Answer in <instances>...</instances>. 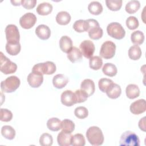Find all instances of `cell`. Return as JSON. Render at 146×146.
<instances>
[{
    "instance_id": "ac0fdd59",
    "label": "cell",
    "mask_w": 146,
    "mask_h": 146,
    "mask_svg": "<svg viewBox=\"0 0 146 146\" xmlns=\"http://www.w3.org/2000/svg\"><path fill=\"white\" fill-rule=\"evenodd\" d=\"M59 47L63 52L68 53L73 47L71 39L67 35L62 36L59 40Z\"/></svg>"
},
{
    "instance_id": "44dd1931",
    "label": "cell",
    "mask_w": 146,
    "mask_h": 146,
    "mask_svg": "<svg viewBox=\"0 0 146 146\" xmlns=\"http://www.w3.org/2000/svg\"><path fill=\"white\" fill-rule=\"evenodd\" d=\"M125 93L128 98L133 99L139 96L140 89L137 85L135 84H129L126 87Z\"/></svg>"
},
{
    "instance_id": "52a82bcc",
    "label": "cell",
    "mask_w": 146,
    "mask_h": 146,
    "mask_svg": "<svg viewBox=\"0 0 146 146\" xmlns=\"http://www.w3.org/2000/svg\"><path fill=\"white\" fill-rule=\"evenodd\" d=\"M115 51V44L111 40H107L102 44L99 54L101 57L106 59H108L114 56Z\"/></svg>"
},
{
    "instance_id": "60d3db41",
    "label": "cell",
    "mask_w": 146,
    "mask_h": 146,
    "mask_svg": "<svg viewBox=\"0 0 146 146\" xmlns=\"http://www.w3.org/2000/svg\"><path fill=\"white\" fill-rule=\"evenodd\" d=\"M126 26L129 30H135L139 26L138 19L134 16H130L126 19Z\"/></svg>"
},
{
    "instance_id": "4316f807",
    "label": "cell",
    "mask_w": 146,
    "mask_h": 146,
    "mask_svg": "<svg viewBox=\"0 0 146 146\" xmlns=\"http://www.w3.org/2000/svg\"><path fill=\"white\" fill-rule=\"evenodd\" d=\"M141 50L138 45H133L129 48L128 56L129 58L134 60H138L141 56Z\"/></svg>"
},
{
    "instance_id": "f546056e",
    "label": "cell",
    "mask_w": 146,
    "mask_h": 146,
    "mask_svg": "<svg viewBox=\"0 0 146 146\" xmlns=\"http://www.w3.org/2000/svg\"><path fill=\"white\" fill-rule=\"evenodd\" d=\"M131 39L135 45L141 44L144 40V33L140 30L135 31L131 35Z\"/></svg>"
},
{
    "instance_id": "d6986e66",
    "label": "cell",
    "mask_w": 146,
    "mask_h": 146,
    "mask_svg": "<svg viewBox=\"0 0 146 146\" xmlns=\"http://www.w3.org/2000/svg\"><path fill=\"white\" fill-rule=\"evenodd\" d=\"M87 31L90 38L94 40L99 39L102 37L103 34V29L100 27L99 24L90 27Z\"/></svg>"
},
{
    "instance_id": "bcb514c9",
    "label": "cell",
    "mask_w": 146,
    "mask_h": 146,
    "mask_svg": "<svg viewBox=\"0 0 146 146\" xmlns=\"http://www.w3.org/2000/svg\"><path fill=\"white\" fill-rule=\"evenodd\" d=\"M11 2L14 6H19L21 4V1H11Z\"/></svg>"
},
{
    "instance_id": "cb8c5ba5",
    "label": "cell",
    "mask_w": 146,
    "mask_h": 146,
    "mask_svg": "<svg viewBox=\"0 0 146 146\" xmlns=\"http://www.w3.org/2000/svg\"><path fill=\"white\" fill-rule=\"evenodd\" d=\"M55 18L56 21L58 24L60 25H66L69 23L71 18L70 14L68 12L62 11L57 14Z\"/></svg>"
},
{
    "instance_id": "4dcf8cb0",
    "label": "cell",
    "mask_w": 146,
    "mask_h": 146,
    "mask_svg": "<svg viewBox=\"0 0 146 146\" xmlns=\"http://www.w3.org/2000/svg\"><path fill=\"white\" fill-rule=\"evenodd\" d=\"M5 48L6 52L10 55H17L21 51V46L19 43H10L6 44Z\"/></svg>"
},
{
    "instance_id": "7bdbcfd3",
    "label": "cell",
    "mask_w": 146,
    "mask_h": 146,
    "mask_svg": "<svg viewBox=\"0 0 146 146\" xmlns=\"http://www.w3.org/2000/svg\"><path fill=\"white\" fill-rule=\"evenodd\" d=\"M76 99V103H80L85 102L88 97L87 93L82 90H77L74 92Z\"/></svg>"
},
{
    "instance_id": "9c48e42d",
    "label": "cell",
    "mask_w": 146,
    "mask_h": 146,
    "mask_svg": "<svg viewBox=\"0 0 146 146\" xmlns=\"http://www.w3.org/2000/svg\"><path fill=\"white\" fill-rule=\"evenodd\" d=\"M36 22L35 15L32 13H27L19 19V24L25 29H29L33 27Z\"/></svg>"
},
{
    "instance_id": "5bb4252c",
    "label": "cell",
    "mask_w": 146,
    "mask_h": 146,
    "mask_svg": "<svg viewBox=\"0 0 146 146\" xmlns=\"http://www.w3.org/2000/svg\"><path fill=\"white\" fill-rule=\"evenodd\" d=\"M35 34L42 40L48 39L51 35V30L46 25H39L35 29Z\"/></svg>"
},
{
    "instance_id": "b9f144b4",
    "label": "cell",
    "mask_w": 146,
    "mask_h": 146,
    "mask_svg": "<svg viewBox=\"0 0 146 146\" xmlns=\"http://www.w3.org/2000/svg\"><path fill=\"white\" fill-rule=\"evenodd\" d=\"M0 115V120L2 121L8 122L10 121L13 118V113L11 111L6 108H1Z\"/></svg>"
},
{
    "instance_id": "d590c367",
    "label": "cell",
    "mask_w": 146,
    "mask_h": 146,
    "mask_svg": "<svg viewBox=\"0 0 146 146\" xmlns=\"http://www.w3.org/2000/svg\"><path fill=\"white\" fill-rule=\"evenodd\" d=\"M123 1L121 0H106V3L107 7L112 11L119 10L122 6Z\"/></svg>"
},
{
    "instance_id": "4fadbf2b",
    "label": "cell",
    "mask_w": 146,
    "mask_h": 146,
    "mask_svg": "<svg viewBox=\"0 0 146 146\" xmlns=\"http://www.w3.org/2000/svg\"><path fill=\"white\" fill-rule=\"evenodd\" d=\"M43 75L31 72L29 74L27 78L29 84L33 88L39 87L43 83Z\"/></svg>"
},
{
    "instance_id": "ab89813d",
    "label": "cell",
    "mask_w": 146,
    "mask_h": 146,
    "mask_svg": "<svg viewBox=\"0 0 146 146\" xmlns=\"http://www.w3.org/2000/svg\"><path fill=\"white\" fill-rule=\"evenodd\" d=\"M74 114L76 117L83 119L87 117L88 115V111L87 108L85 107L79 106L75 109Z\"/></svg>"
},
{
    "instance_id": "1f68e13d",
    "label": "cell",
    "mask_w": 146,
    "mask_h": 146,
    "mask_svg": "<svg viewBox=\"0 0 146 146\" xmlns=\"http://www.w3.org/2000/svg\"><path fill=\"white\" fill-rule=\"evenodd\" d=\"M103 65V60L99 56H94L90 58V67L94 70H99Z\"/></svg>"
},
{
    "instance_id": "7a4b0ae2",
    "label": "cell",
    "mask_w": 146,
    "mask_h": 146,
    "mask_svg": "<svg viewBox=\"0 0 146 146\" xmlns=\"http://www.w3.org/2000/svg\"><path fill=\"white\" fill-rule=\"evenodd\" d=\"M119 145L139 146L140 145V140L135 132L127 131L121 134L119 141Z\"/></svg>"
},
{
    "instance_id": "8992f818",
    "label": "cell",
    "mask_w": 146,
    "mask_h": 146,
    "mask_svg": "<svg viewBox=\"0 0 146 146\" xmlns=\"http://www.w3.org/2000/svg\"><path fill=\"white\" fill-rule=\"evenodd\" d=\"M107 32L110 36L116 39H121L125 35L124 28L118 22H111L108 24L107 27Z\"/></svg>"
},
{
    "instance_id": "9a60e30c",
    "label": "cell",
    "mask_w": 146,
    "mask_h": 146,
    "mask_svg": "<svg viewBox=\"0 0 146 146\" xmlns=\"http://www.w3.org/2000/svg\"><path fill=\"white\" fill-rule=\"evenodd\" d=\"M72 135L71 133H67L62 131L57 136V141L60 146H70L71 145Z\"/></svg>"
},
{
    "instance_id": "603a6c76",
    "label": "cell",
    "mask_w": 146,
    "mask_h": 146,
    "mask_svg": "<svg viewBox=\"0 0 146 146\" xmlns=\"http://www.w3.org/2000/svg\"><path fill=\"white\" fill-rule=\"evenodd\" d=\"M52 10V5L48 2L39 3L36 9L37 13L41 15H47L51 13Z\"/></svg>"
},
{
    "instance_id": "484cf974",
    "label": "cell",
    "mask_w": 146,
    "mask_h": 146,
    "mask_svg": "<svg viewBox=\"0 0 146 146\" xmlns=\"http://www.w3.org/2000/svg\"><path fill=\"white\" fill-rule=\"evenodd\" d=\"M89 12L93 15H99L103 11V6L98 1H92L88 6Z\"/></svg>"
},
{
    "instance_id": "74e56055",
    "label": "cell",
    "mask_w": 146,
    "mask_h": 146,
    "mask_svg": "<svg viewBox=\"0 0 146 146\" xmlns=\"http://www.w3.org/2000/svg\"><path fill=\"white\" fill-rule=\"evenodd\" d=\"M113 83V82L111 79L108 78H101L98 82L99 88L102 92H106Z\"/></svg>"
},
{
    "instance_id": "277c9868",
    "label": "cell",
    "mask_w": 146,
    "mask_h": 146,
    "mask_svg": "<svg viewBox=\"0 0 146 146\" xmlns=\"http://www.w3.org/2000/svg\"><path fill=\"white\" fill-rule=\"evenodd\" d=\"M56 66L54 62L47 61L35 64L32 68L31 72L42 75H51L56 71Z\"/></svg>"
},
{
    "instance_id": "6da1fadb",
    "label": "cell",
    "mask_w": 146,
    "mask_h": 146,
    "mask_svg": "<svg viewBox=\"0 0 146 146\" xmlns=\"http://www.w3.org/2000/svg\"><path fill=\"white\" fill-rule=\"evenodd\" d=\"M86 137L89 143L95 146L100 145L104 142V135L101 129L96 126H92L88 128Z\"/></svg>"
},
{
    "instance_id": "7c38bea8",
    "label": "cell",
    "mask_w": 146,
    "mask_h": 146,
    "mask_svg": "<svg viewBox=\"0 0 146 146\" xmlns=\"http://www.w3.org/2000/svg\"><path fill=\"white\" fill-rule=\"evenodd\" d=\"M60 100L62 103L67 107H71L76 104L74 92L71 90H66L61 94Z\"/></svg>"
},
{
    "instance_id": "ffe728a7",
    "label": "cell",
    "mask_w": 146,
    "mask_h": 146,
    "mask_svg": "<svg viewBox=\"0 0 146 146\" xmlns=\"http://www.w3.org/2000/svg\"><path fill=\"white\" fill-rule=\"evenodd\" d=\"M106 92L110 98L116 99L120 96L121 89L119 85L113 83Z\"/></svg>"
},
{
    "instance_id": "f6af8a7d",
    "label": "cell",
    "mask_w": 146,
    "mask_h": 146,
    "mask_svg": "<svg viewBox=\"0 0 146 146\" xmlns=\"http://www.w3.org/2000/svg\"><path fill=\"white\" fill-rule=\"evenodd\" d=\"M138 125H139V128L141 130L144 132L145 131V116L143 117L139 120Z\"/></svg>"
},
{
    "instance_id": "836d02e7",
    "label": "cell",
    "mask_w": 146,
    "mask_h": 146,
    "mask_svg": "<svg viewBox=\"0 0 146 146\" xmlns=\"http://www.w3.org/2000/svg\"><path fill=\"white\" fill-rule=\"evenodd\" d=\"M61 129L64 132L71 133L75 129V124L71 120L64 119L61 121Z\"/></svg>"
},
{
    "instance_id": "ba28073f",
    "label": "cell",
    "mask_w": 146,
    "mask_h": 146,
    "mask_svg": "<svg viewBox=\"0 0 146 146\" xmlns=\"http://www.w3.org/2000/svg\"><path fill=\"white\" fill-rule=\"evenodd\" d=\"M5 34L7 43H19L20 34L17 26L15 25H8L5 29Z\"/></svg>"
},
{
    "instance_id": "7402d4cb",
    "label": "cell",
    "mask_w": 146,
    "mask_h": 146,
    "mask_svg": "<svg viewBox=\"0 0 146 146\" xmlns=\"http://www.w3.org/2000/svg\"><path fill=\"white\" fill-rule=\"evenodd\" d=\"M68 59L72 63L79 62L82 59V54L78 48L73 47L71 50L67 53Z\"/></svg>"
},
{
    "instance_id": "e0dca14e",
    "label": "cell",
    "mask_w": 146,
    "mask_h": 146,
    "mask_svg": "<svg viewBox=\"0 0 146 146\" xmlns=\"http://www.w3.org/2000/svg\"><path fill=\"white\" fill-rule=\"evenodd\" d=\"M68 82V79L67 77L62 74L55 75L52 79V84L54 86L58 89H61L64 87Z\"/></svg>"
},
{
    "instance_id": "e575fe53",
    "label": "cell",
    "mask_w": 146,
    "mask_h": 146,
    "mask_svg": "<svg viewBox=\"0 0 146 146\" xmlns=\"http://www.w3.org/2000/svg\"><path fill=\"white\" fill-rule=\"evenodd\" d=\"M74 29L78 33H83L87 31V24L86 20L79 19L76 21L73 25Z\"/></svg>"
},
{
    "instance_id": "2e32d148",
    "label": "cell",
    "mask_w": 146,
    "mask_h": 146,
    "mask_svg": "<svg viewBox=\"0 0 146 146\" xmlns=\"http://www.w3.org/2000/svg\"><path fill=\"white\" fill-rule=\"evenodd\" d=\"M80 89L85 91L89 97L92 95L95 92V83L92 80L90 79H86L83 80L81 83Z\"/></svg>"
},
{
    "instance_id": "83f0119b",
    "label": "cell",
    "mask_w": 146,
    "mask_h": 146,
    "mask_svg": "<svg viewBox=\"0 0 146 146\" xmlns=\"http://www.w3.org/2000/svg\"><path fill=\"white\" fill-rule=\"evenodd\" d=\"M47 127L50 131H58L61 129V121L57 117H51L47 120Z\"/></svg>"
},
{
    "instance_id": "ee69618b",
    "label": "cell",
    "mask_w": 146,
    "mask_h": 146,
    "mask_svg": "<svg viewBox=\"0 0 146 146\" xmlns=\"http://www.w3.org/2000/svg\"><path fill=\"white\" fill-rule=\"evenodd\" d=\"M36 3V0H22L21 5L26 9H31L34 8Z\"/></svg>"
},
{
    "instance_id": "f35d334b",
    "label": "cell",
    "mask_w": 146,
    "mask_h": 146,
    "mask_svg": "<svg viewBox=\"0 0 146 146\" xmlns=\"http://www.w3.org/2000/svg\"><path fill=\"white\" fill-rule=\"evenodd\" d=\"M53 143L52 136L48 133H43L39 139V143L42 146H51Z\"/></svg>"
},
{
    "instance_id": "8fae6325",
    "label": "cell",
    "mask_w": 146,
    "mask_h": 146,
    "mask_svg": "<svg viewBox=\"0 0 146 146\" xmlns=\"http://www.w3.org/2000/svg\"><path fill=\"white\" fill-rule=\"evenodd\" d=\"M130 111L134 115H139L144 112L146 110V102L144 99H140L131 103Z\"/></svg>"
},
{
    "instance_id": "d4e9b609",
    "label": "cell",
    "mask_w": 146,
    "mask_h": 146,
    "mask_svg": "<svg viewBox=\"0 0 146 146\" xmlns=\"http://www.w3.org/2000/svg\"><path fill=\"white\" fill-rule=\"evenodd\" d=\"M102 71L107 76L112 77L116 75L117 70L116 66L111 63H106L102 68Z\"/></svg>"
},
{
    "instance_id": "d6a6232c",
    "label": "cell",
    "mask_w": 146,
    "mask_h": 146,
    "mask_svg": "<svg viewBox=\"0 0 146 146\" xmlns=\"http://www.w3.org/2000/svg\"><path fill=\"white\" fill-rule=\"evenodd\" d=\"M140 7V3L137 0H131L125 5V11L128 14H133L136 13Z\"/></svg>"
},
{
    "instance_id": "30bf717a",
    "label": "cell",
    "mask_w": 146,
    "mask_h": 146,
    "mask_svg": "<svg viewBox=\"0 0 146 146\" xmlns=\"http://www.w3.org/2000/svg\"><path fill=\"white\" fill-rule=\"evenodd\" d=\"M79 48L82 55L86 58H90L92 57L95 50L94 43L90 40H84L82 41L79 46Z\"/></svg>"
},
{
    "instance_id": "3957f363",
    "label": "cell",
    "mask_w": 146,
    "mask_h": 146,
    "mask_svg": "<svg viewBox=\"0 0 146 146\" xmlns=\"http://www.w3.org/2000/svg\"><path fill=\"white\" fill-rule=\"evenodd\" d=\"M21 84L20 79L17 76H10L1 83L2 91L7 93H11L15 91Z\"/></svg>"
},
{
    "instance_id": "f1b7e54d",
    "label": "cell",
    "mask_w": 146,
    "mask_h": 146,
    "mask_svg": "<svg viewBox=\"0 0 146 146\" xmlns=\"http://www.w3.org/2000/svg\"><path fill=\"white\" fill-rule=\"evenodd\" d=\"M1 134L8 140H13L15 136V131L10 125H3L1 128Z\"/></svg>"
},
{
    "instance_id": "5b68a950",
    "label": "cell",
    "mask_w": 146,
    "mask_h": 146,
    "mask_svg": "<svg viewBox=\"0 0 146 146\" xmlns=\"http://www.w3.org/2000/svg\"><path fill=\"white\" fill-rule=\"evenodd\" d=\"M17 65L5 56L2 52H0V70L4 74H10L15 72Z\"/></svg>"
},
{
    "instance_id": "8d00e7d4",
    "label": "cell",
    "mask_w": 146,
    "mask_h": 146,
    "mask_svg": "<svg viewBox=\"0 0 146 146\" xmlns=\"http://www.w3.org/2000/svg\"><path fill=\"white\" fill-rule=\"evenodd\" d=\"M86 144L85 138L81 133H76L72 137L71 145L73 146H84Z\"/></svg>"
}]
</instances>
